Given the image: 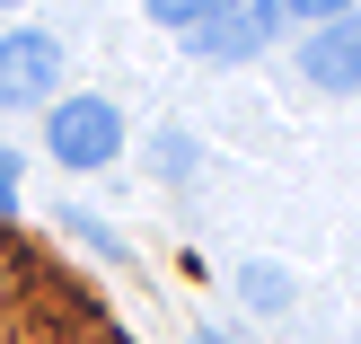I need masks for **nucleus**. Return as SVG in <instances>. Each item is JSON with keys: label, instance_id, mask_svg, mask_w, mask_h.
I'll return each mask as SVG.
<instances>
[{"label": "nucleus", "instance_id": "1", "mask_svg": "<svg viewBox=\"0 0 361 344\" xmlns=\"http://www.w3.org/2000/svg\"><path fill=\"white\" fill-rule=\"evenodd\" d=\"M44 150H53V168H115V150H123V106L115 97H97V88H80V97H53L44 106Z\"/></svg>", "mask_w": 361, "mask_h": 344}, {"label": "nucleus", "instance_id": "9", "mask_svg": "<svg viewBox=\"0 0 361 344\" xmlns=\"http://www.w3.org/2000/svg\"><path fill=\"white\" fill-rule=\"evenodd\" d=\"M194 344H229V336H221V327H203V336H194Z\"/></svg>", "mask_w": 361, "mask_h": 344}, {"label": "nucleus", "instance_id": "7", "mask_svg": "<svg viewBox=\"0 0 361 344\" xmlns=\"http://www.w3.org/2000/svg\"><path fill=\"white\" fill-rule=\"evenodd\" d=\"M159 141H168V150H159V168L185 177V168H194V141H185V133H159Z\"/></svg>", "mask_w": 361, "mask_h": 344}, {"label": "nucleus", "instance_id": "2", "mask_svg": "<svg viewBox=\"0 0 361 344\" xmlns=\"http://www.w3.org/2000/svg\"><path fill=\"white\" fill-rule=\"evenodd\" d=\"M53 88H62V45L44 27H9L0 35V106L27 115V106H53Z\"/></svg>", "mask_w": 361, "mask_h": 344}, {"label": "nucleus", "instance_id": "8", "mask_svg": "<svg viewBox=\"0 0 361 344\" xmlns=\"http://www.w3.org/2000/svg\"><path fill=\"white\" fill-rule=\"evenodd\" d=\"M18 212V150H0V221Z\"/></svg>", "mask_w": 361, "mask_h": 344}, {"label": "nucleus", "instance_id": "4", "mask_svg": "<svg viewBox=\"0 0 361 344\" xmlns=\"http://www.w3.org/2000/svg\"><path fill=\"white\" fill-rule=\"evenodd\" d=\"M300 71H309L326 97H353L361 88V18H326V27L300 45Z\"/></svg>", "mask_w": 361, "mask_h": 344}, {"label": "nucleus", "instance_id": "3", "mask_svg": "<svg viewBox=\"0 0 361 344\" xmlns=\"http://www.w3.org/2000/svg\"><path fill=\"white\" fill-rule=\"evenodd\" d=\"M274 35H282V0H238V9H212L194 27V53L203 62H256Z\"/></svg>", "mask_w": 361, "mask_h": 344}, {"label": "nucleus", "instance_id": "5", "mask_svg": "<svg viewBox=\"0 0 361 344\" xmlns=\"http://www.w3.org/2000/svg\"><path fill=\"white\" fill-rule=\"evenodd\" d=\"M238 292L256 300V309H282V300H291V283H282L274 265H247V274H238Z\"/></svg>", "mask_w": 361, "mask_h": 344}, {"label": "nucleus", "instance_id": "6", "mask_svg": "<svg viewBox=\"0 0 361 344\" xmlns=\"http://www.w3.org/2000/svg\"><path fill=\"white\" fill-rule=\"evenodd\" d=\"M150 18H159V27H176V35H194V27L212 18V0H150Z\"/></svg>", "mask_w": 361, "mask_h": 344}]
</instances>
